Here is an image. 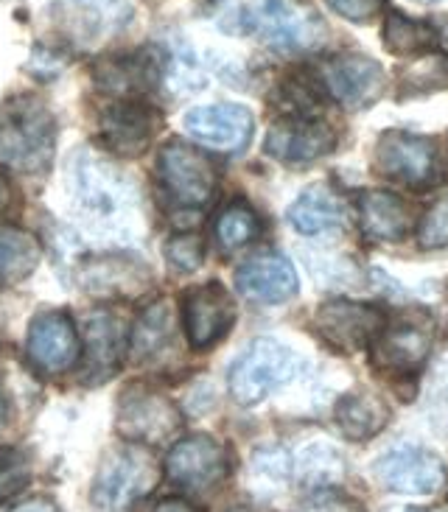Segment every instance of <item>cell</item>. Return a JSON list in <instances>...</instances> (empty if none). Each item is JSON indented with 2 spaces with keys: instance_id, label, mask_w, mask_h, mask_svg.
Instances as JSON below:
<instances>
[{
  "instance_id": "obj_44",
  "label": "cell",
  "mask_w": 448,
  "mask_h": 512,
  "mask_svg": "<svg viewBox=\"0 0 448 512\" xmlns=\"http://www.w3.org/2000/svg\"><path fill=\"white\" fill-rule=\"evenodd\" d=\"M432 512H448V504H443V507H434Z\"/></svg>"
},
{
  "instance_id": "obj_21",
  "label": "cell",
  "mask_w": 448,
  "mask_h": 512,
  "mask_svg": "<svg viewBox=\"0 0 448 512\" xmlns=\"http://www.w3.org/2000/svg\"><path fill=\"white\" fill-rule=\"evenodd\" d=\"M73 277L93 297H135L152 283L149 266L132 255H87L73 266Z\"/></svg>"
},
{
  "instance_id": "obj_1",
  "label": "cell",
  "mask_w": 448,
  "mask_h": 512,
  "mask_svg": "<svg viewBox=\"0 0 448 512\" xmlns=\"http://www.w3.org/2000/svg\"><path fill=\"white\" fill-rule=\"evenodd\" d=\"M70 205L87 233L115 244L143 233V202L135 180L96 149L73 152L68 166Z\"/></svg>"
},
{
  "instance_id": "obj_14",
  "label": "cell",
  "mask_w": 448,
  "mask_h": 512,
  "mask_svg": "<svg viewBox=\"0 0 448 512\" xmlns=\"http://www.w3.org/2000/svg\"><path fill=\"white\" fill-rule=\"evenodd\" d=\"M320 82L325 93L345 110L373 107L387 90V73L376 59L362 54L328 56L320 65Z\"/></svg>"
},
{
  "instance_id": "obj_23",
  "label": "cell",
  "mask_w": 448,
  "mask_h": 512,
  "mask_svg": "<svg viewBox=\"0 0 448 512\" xmlns=\"http://www.w3.org/2000/svg\"><path fill=\"white\" fill-rule=\"evenodd\" d=\"M236 289L252 303L280 305L297 294L300 280H297V269L286 255L261 252L238 266Z\"/></svg>"
},
{
  "instance_id": "obj_35",
  "label": "cell",
  "mask_w": 448,
  "mask_h": 512,
  "mask_svg": "<svg viewBox=\"0 0 448 512\" xmlns=\"http://www.w3.org/2000/svg\"><path fill=\"white\" fill-rule=\"evenodd\" d=\"M31 482V462L20 448H0V504L23 493Z\"/></svg>"
},
{
  "instance_id": "obj_43",
  "label": "cell",
  "mask_w": 448,
  "mask_h": 512,
  "mask_svg": "<svg viewBox=\"0 0 448 512\" xmlns=\"http://www.w3.org/2000/svg\"><path fill=\"white\" fill-rule=\"evenodd\" d=\"M6 423V401H3V392H0V426Z\"/></svg>"
},
{
  "instance_id": "obj_45",
  "label": "cell",
  "mask_w": 448,
  "mask_h": 512,
  "mask_svg": "<svg viewBox=\"0 0 448 512\" xmlns=\"http://www.w3.org/2000/svg\"><path fill=\"white\" fill-rule=\"evenodd\" d=\"M227 512H255V510H247V507H236V510H227Z\"/></svg>"
},
{
  "instance_id": "obj_26",
  "label": "cell",
  "mask_w": 448,
  "mask_h": 512,
  "mask_svg": "<svg viewBox=\"0 0 448 512\" xmlns=\"http://www.w3.org/2000/svg\"><path fill=\"white\" fill-rule=\"evenodd\" d=\"M381 40H384V48L392 56H412L415 59V56L434 51L437 42L443 40V34L432 20L409 17L401 9H392V12H387V20H384Z\"/></svg>"
},
{
  "instance_id": "obj_34",
  "label": "cell",
  "mask_w": 448,
  "mask_h": 512,
  "mask_svg": "<svg viewBox=\"0 0 448 512\" xmlns=\"http://www.w3.org/2000/svg\"><path fill=\"white\" fill-rule=\"evenodd\" d=\"M166 261L174 272L191 275L205 263V238L199 233H177L166 241Z\"/></svg>"
},
{
  "instance_id": "obj_16",
  "label": "cell",
  "mask_w": 448,
  "mask_h": 512,
  "mask_svg": "<svg viewBox=\"0 0 448 512\" xmlns=\"http://www.w3.org/2000/svg\"><path fill=\"white\" fill-rule=\"evenodd\" d=\"M378 485L398 496H432L446 485V465L429 448L395 445L373 465Z\"/></svg>"
},
{
  "instance_id": "obj_3",
  "label": "cell",
  "mask_w": 448,
  "mask_h": 512,
  "mask_svg": "<svg viewBox=\"0 0 448 512\" xmlns=\"http://www.w3.org/2000/svg\"><path fill=\"white\" fill-rule=\"evenodd\" d=\"M241 28L278 54H306L325 42V20L306 0H252Z\"/></svg>"
},
{
  "instance_id": "obj_2",
  "label": "cell",
  "mask_w": 448,
  "mask_h": 512,
  "mask_svg": "<svg viewBox=\"0 0 448 512\" xmlns=\"http://www.w3.org/2000/svg\"><path fill=\"white\" fill-rule=\"evenodd\" d=\"M56 154L54 112L37 96H14L0 104V166L26 177L45 174Z\"/></svg>"
},
{
  "instance_id": "obj_4",
  "label": "cell",
  "mask_w": 448,
  "mask_h": 512,
  "mask_svg": "<svg viewBox=\"0 0 448 512\" xmlns=\"http://www.w3.org/2000/svg\"><path fill=\"white\" fill-rule=\"evenodd\" d=\"M160 482V465L154 462L152 448L126 443L112 448L98 465L90 487L93 512H129L140 499H146Z\"/></svg>"
},
{
  "instance_id": "obj_28",
  "label": "cell",
  "mask_w": 448,
  "mask_h": 512,
  "mask_svg": "<svg viewBox=\"0 0 448 512\" xmlns=\"http://www.w3.org/2000/svg\"><path fill=\"white\" fill-rule=\"evenodd\" d=\"M289 224L303 236H320V233H331L336 227H342L345 213L325 188H311L292 202Z\"/></svg>"
},
{
  "instance_id": "obj_7",
  "label": "cell",
  "mask_w": 448,
  "mask_h": 512,
  "mask_svg": "<svg viewBox=\"0 0 448 512\" xmlns=\"http://www.w3.org/2000/svg\"><path fill=\"white\" fill-rule=\"evenodd\" d=\"M297 356L275 339H255L227 373V387L233 401L241 406L261 403L275 389L286 387L297 375Z\"/></svg>"
},
{
  "instance_id": "obj_29",
  "label": "cell",
  "mask_w": 448,
  "mask_h": 512,
  "mask_svg": "<svg viewBox=\"0 0 448 512\" xmlns=\"http://www.w3.org/2000/svg\"><path fill=\"white\" fill-rule=\"evenodd\" d=\"M443 90H448V54L429 51V54L415 56L398 73L395 98L398 101H409V98L432 96V93H443Z\"/></svg>"
},
{
  "instance_id": "obj_24",
  "label": "cell",
  "mask_w": 448,
  "mask_h": 512,
  "mask_svg": "<svg viewBox=\"0 0 448 512\" xmlns=\"http://www.w3.org/2000/svg\"><path fill=\"white\" fill-rule=\"evenodd\" d=\"M359 222L364 236L381 244H398L412 230L409 202L392 191H364L359 196Z\"/></svg>"
},
{
  "instance_id": "obj_8",
  "label": "cell",
  "mask_w": 448,
  "mask_h": 512,
  "mask_svg": "<svg viewBox=\"0 0 448 512\" xmlns=\"http://www.w3.org/2000/svg\"><path fill=\"white\" fill-rule=\"evenodd\" d=\"M157 180L177 208L199 210L213 199L219 177L208 154L174 138L157 154Z\"/></svg>"
},
{
  "instance_id": "obj_19",
  "label": "cell",
  "mask_w": 448,
  "mask_h": 512,
  "mask_svg": "<svg viewBox=\"0 0 448 512\" xmlns=\"http://www.w3.org/2000/svg\"><path fill=\"white\" fill-rule=\"evenodd\" d=\"M185 132L213 152L241 154L255 135V118L241 104H208L194 107L182 118Z\"/></svg>"
},
{
  "instance_id": "obj_33",
  "label": "cell",
  "mask_w": 448,
  "mask_h": 512,
  "mask_svg": "<svg viewBox=\"0 0 448 512\" xmlns=\"http://www.w3.org/2000/svg\"><path fill=\"white\" fill-rule=\"evenodd\" d=\"M258 233H261V219L247 202H230L213 224L216 244L224 252H236L241 247H247Z\"/></svg>"
},
{
  "instance_id": "obj_17",
  "label": "cell",
  "mask_w": 448,
  "mask_h": 512,
  "mask_svg": "<svg viewBox=\"0 0 448 512\" xmlns=\"http://www.w3.org/2000/svg\"><path fill=\"white\" fill-rule=\"evenodd\" d=\"M236 322V305L230 291L219 280L194 286L182 294V328L194 350H210L219 345Z\"/></svg>"
},
{
  "instance_id": "obj_18",
  "label": "cell",
  "mask_w": 448,
  "mask_h": 512,
  "mask_svg": "<svg viewBox=\"0 0 448 512\" xmlns=\"http://www.w3.org/2000/svg\"><path fill=\"white\" fill-rule=\"evenodd\" d=\"M334 146L336 129L320 115H280L266 135V154L292 166L314 163L334 152Z\"/></svg>"
},
{
  "instance_id": "obj_15",
  "label": "cell",
  "mask_w": 448,
  "mask_h": 512,
  "mask_svg": "<svg viewBox=\"0 0 448 512\" xmlns=\"http://www.w3.org/2000/svg\"><path fill=\"white\" fill-rule=\"evenodd\" d=\"M132 333L121 314L98 308L84 319L82 336V384L98 387L121 370Z\"/></svg>"
},
{
  "instance_id": "obj_32",
  "label": "cell",
  "mask_w": 448,
  "mask_h": 512,
  "mask_svg": "<svg viewBox=\"0 0 448 512\" xmlns=\"http://www.w3.org/2000/svg\"><path fill=\"white\" fill-rule=\"evenodd\" d=\"M328 96L320 76L311 73H292L278 84L275 104L283 115H320L322 98Z\"/></svg>"
},
{
  "instance_id": "obj_38",
  "label": "cell",
  "mask_w": 448,
  "mask_h": 512,
  "mask_svg": "<svg viewBox=\"0 0 448 512\" xmlns=\"http://www.w3.org/2000/svg\"><path fill=\"white\" fill-rule=\"evenodd\" d=\"M325 3L350 23H370L387 6V0H325Z\"/></svg>"
},
{
  "instance_id": "obj_9",
  "label": "cell",
  "mask_w": 448,
  "mask_h": 512,
  "mask_svg": "<svg viewBox=\"0 0 448 512\" xmlns=\"http://www.w3.org/2000/svg\"><path fill=\"white\" fill-rule=\"evenodd\" d=\"M434 342V319L423 308L401 311L395 319H387L384 331L370 345V361L378 370L395 375H409L423 367Z\"/></svg>"
},
{
  "instance_id": "obj_25",
  "label": "cell",
  "mask_w": 448,
  "mask_h": 512,
  "mask_svg": "<svg viewBox=\"0 0 448 512\" xmlns=\"http://www.w3.org/2000/svg\"><path fill=\"white\" fill-rule=\"evenodd\" d=\"M334 417L339 431L348 437L350 443H367L387 429L390 406L381 395L370 392V389H353V392L339 398Z\"/></svg>"
},
{
  "instance_id": "obj_5",
  "label": "cell",
  "mask_w": 448,
  "mask_h": 512,
  "mask_svg": "<svg viewBox=\"0 0 448 512\" xmlns=\"http://www.w3.org/2000/svg\"><path fill=\"white\" fill-rule=\"evenodd\" d=\"M182 412L177 403L160 389L146 387V384H129L118 398L115 409V431L124 437L126 443L146 445H174L182 431Z\"/></svg>"
},
{
  "instance_id": "obj_10",
  "label": "cell",
  "mask_w": 448,
  "mask_h": 512,
  "mask_svg": "<svg viewBox=\"0 0 448 512\" xmlns=\"http://www.w3.org/2000/svg\"><path fill=\"white\" fill-rule=\"evenodd\" d=\"M51 17L70 45L98 48L132 23L135 9L129 0H56Z\"/></svg>"
},
{
  "instance_id": "obj_40",
  "label": "cell",
  "mask_w": 448,
  "mask_h": 512,
  "mask_svg": "<svg viewBox=\"0 0 448 512\" xmlns=\"http://www.w3.org/2000/svg\"><path fill=\"white\" fill-rule=\"evenodd\" d=\"M3 512H59V507L51 499H26Z\"/></svg>"
},
{
  "instance_id": "obj_31",
  "label": "cell",
  "mask_w": 448,
  "mask_h": 512,
  "mask_svg": "<svg viewBox=\"0 0 448 512\" xmlns=\"http://www.w3.org/2000/svg\"><path fill=\"white\" fill-rule=\"evenodd\" d=\"M294 473L303 485H311L322 490V487L334 485L345 476V459L336 451L334 445L328 443H311L306 445L297 462H294Z\"/></svg>"
},
{
  "instance_id": "obj_42",
  "label": "cell",
  "mask_w": 448,
  "mask_h": 512,
  "mask_svg": "<svg viewBox=\"0 0 448 512\" xmlns=\"http://www.w3.org/2000/svg\"><path fill=\"white\" fill-rule=\"evenodd\" d=\"M9 205H12V185L0 174V213L9 208Z\"/></svg>"
},
{
  "instance_id": "obj_6",
  "label": "cell",
  "mask_w": 448,
  "mask_h": 512,
  "mask_svg": "<svg viewBox=\"0 0 448 512\" xmlns=\"http://www.w3.org/2000/svg\"><path fill=\"white\" fill-rule=\"evenodd\" d=\"M373 166L381 177L412 191H429L446 180V168L434 140L404 129H390L378 138Z\"/></svg>"
},
{
  "instance_id": "obj_37",
  "label": "cell",
  "mask_w": 448,
  "mask_h": 512,
  "mask_svg": "<svg viewBox=\"0 0 448 512\" xmlns=\"http://www.w3.org/2000/svg\"><path fill=\"white\" fill-rule=\"evenodd\" d=\"M297 512H367L356 499H350L345 493H339V490H328V487H322L317 490L314 496H308Z\"/></svg>"
},
{
  "instance_id": "obj_30",
  "label": "cell",
  "mask_w": 448,
  "mask_h": 512,
  "mask_svg": "<svg viewBox=\"0 0 448 512\" xmlns=\"http://www.w3.org/2000/svg\"><path fill=\"white\" fill-rule=\"evenodd\" d=\"M42 261L40 238L20 227H0V286L28 277Z\"/></svg>"
},
{
  "instance_id": "obj_36",
  "label": "cell",
  "mask_w": 448,
  "mask_h": 512,
  "mask_svg": "<svg viewBox=\"0 0 448 512\" xmlns=\"http://www.w3.org/2000/svg\"><path fill=\"white\" fill-rule=\"evenodd\" d=\"M418 244L423 250H443L448 244V196L437 199L432 208L423 213L418 227Z\"/></svg>"
},
{
  "instance_id": "obj_20",
  "label": "cell",
  "mask_w": 448,
  "mask_h": 512,
  "mask_svg": "<svg viewBox=\"0 0 448 512\" xmlns=\"http://www.w3.org/2000/svg\"><path fill=\"white\" fill-rule=\"evenodd\" d=\"M82 350V336L65 311H45L28 328L26 356L42 373H65L76 367Z\"/></svg>"
},
{
  "instance_id": "obj_39",
  "label": "cell",
  "mask_w": 448,
  "mask_h": 512,
  "mask_svg": "<svg viewBox=\"0 0 448 512\" xmlns=\"http://www.w3.org/2000/svg\"><path fill=\"white\" fill-rule=\"evenodd\" d=\"M255 468H258V473H264L269 482L283 479L289 473V454L283 448H275V445L272 448H261L255 454Z\"/></svg>"
},
{
  "instance_id": "obj_41",
  "label": "cell",
  "mask_w": 448,
  "mask_h": 512,
  "mask_svg": "<svg viewBox=\"0 0 448 512\" xmlns=\"http://www.w3.org/2000/svg\"><path fill=\"white\" fill-rule=\"evenodd\" d=\"M154 512H202V510L185 499H163L157 507H154Z\"/></svg>"
},
{
  "instance_id": "obj_11",
  "label": "cell",
  "mask_w": 448,
  "mask_h": 512,
  "mask_svg": "<svg viewBox=\"0 0 448 512\" xmlns=\"http://www.w3.org/2000/svg\"><path fill=\"white\" fill-rule=\"evenodd\" d=\"M163 471L188 493H210L230 476V451L210 434H191L168 448Z\"/></svg>"
},
{
  "instance_id": "obj_27",
  "label": "cell",
  "mask_w": 448,
  "mask_h": 512,
  "mask_svg": "<svg viewBox=\"0 0 448 512\" xmlns=\"http://www.w3.org/2000/svg\"><path fill=\"white\" fill-rule=\"evenodd\" d=\"M174 345V314L166 300L146 305L132 328L129 350L138 361H154Z\"/></svg>"
},
{
  "instance_id": "obj_22",
  "label": "cell",
  "mask_w": 448,
  "mask_h": 512,
  "mask_svg": "<svg viewBox=\"0 0 448 512\" xmlns=\"http://www.w3.org/2000/svg\"><path fill=\"white\" fill-rule=\"evenodd\" d=\"M163 62L160 51H135V54H115L98 59L93 76L96 84L112 98H140L152 87L163 84Z\"/></svg>"
},
{
  "instance_id": "obj_13",
  "label": "cell",
  "mask_w": 448,
  "mask_h": 512,
  "mask_svg": "<svg viewBox=\"0 0 448 512\" xmlns=\"http://www.w3.org/2000/svg\"><path fill=\"white\" fill-rule=\"evenodd\" d=\"M314 325L322 342H328L334 350L356 353L376 342L387 325V311L376 303L336 297L317 308Z\"/></svg>"
},
{
  "instance_id": "obj_46",
  "label": "cell",
  "mask_w": 448,
  "mask_h": 512,
  "mask_svg": "<svg viewBox=\"0 0 448 512\" xmlns=\"http://www.w3.org/2000/svg\"><path fill=\"white\" fill-rule=\"evenodd\" d=\"M420 3H440V0H420Z\"/></svg>"
},
{
  "instance_id": "obj_12",
  "label": "cell",
  "mask_w": 448,
  "mask_h": 512,
  "mask_svg": "<svg viewBox=\"0 0 448 512\" xmlns=\"http://www.w3.org/2000/svg\"><path fill=\"white\" fill-rule=\"evenodd\" d=\"M163 115L143 98H112L98 115V143L118 157H138L152 146Z\"/></svg>"
}]
</instances>
